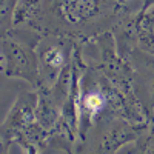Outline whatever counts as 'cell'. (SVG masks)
<instances>
[{"mask_svg": "<svg viewBox=\"0 0 154 154\" xmlns=\"http://www.w3.org/2000/svg\"><path fill=\"white\" fill-rule=\"evenodd\" d=\"M42 34L28 28H12L0 38V71L5 77L26 82L32 89L38 86L37 45Z\"/></svg>", "mask_w": 154, "mask_h": 154, "instance_id": "obj_3", "label": "cell"}, {"mask_svg": "<svg viewBox=\"0 0 154 154\" xmlns=\"http://www.w3.org/2000/svg\"><path fill=\"white\" fill-rule=\"evenodd\" d=\"M82 46L75 40L59 35H43L37 45L38 86H51L72 63L75 49ZM35 88V89H37Z\"/></svg>", "mask_w": 154, "mask_h": 154, "instance_id": "obj_5", "label": "cell"}, {"mask_svg": "<svg viewBox=\"0 0 154 154\" xmlns=\"http://www.w3.org/2000/svg\"><path fill=\"white\" fill-rule=\"evenodd\" d=\"M131 16L120 0H20L12 28H28L42 35L66 37L88 45Z\"/></svg>", "mask_w": 154, "mask_h": 154, "instance_id": "obj_1", "label": "cell"}, {"mask_svg": "<svg viewBox=\"0 0 154 154\" xmlns=\"http://www.w3.org/2000/svg\"><path fill=\"white\" fill-rule=\"evenodd\" d=\"M146 128L148 125H136L125 119L100 120L75 143L72 154H117L123 145L136 142Z\"/></svg>", "mask_w": 154, "mask_h": 154, "instance_id": "obj_4", "label": "cell"}, {"mask_svg": "<svg viewBox=\"0 0 154 154\" xmlns=\"http://www.w3.org/2000/svg\"><path fill=\"white\" fill-rule=\"evenodd\" d=\"M72 80V63L51 86L37 88V120L45 130H51L60 117L63 105L68 99Z\"/></svg>", "mask_w": 154, "mask_h": 154, "instance_id": "obj_7", "label": "cell"}, {"mask_svg": "<svg viewBox=\"0 0 154 154\" xmlns=\"http://www.w3.org/2000/svg\"><path fill=\"white\" fill-rule=\"evenodd\" d=\"M2 154L17 143L23 154H40L48 148V130L37 120V91H22L0 126Z\"/></svg>", "mask_w": 154, "mask_h": 154, "instance_id": "obj_2", "label": "cell"}, {"mask_svg": "<svg viewBox=\"0 0 154 154\" xmlns=\"http://www.w3.org/2000/svg\"><path fill=\"white\" fill-rule=\"evenodd\" d=\"M152 3H154V0H145L143 6H149V5H152Z\"/></svg>", "mask_w": 154, "mask_h": 154, "instance_id": "obj_11", "label": "cell"}, {"mask_svg": "<svg viewBox=\"0 0 154 154\" xmlns=\"http://www.w3.org/2000/svg\"><path fill=\"white\" fill-rule=\"evenodd\" d=\"M19 3L20 0H2V5H0V28H2V34L12 29L14 12Z\"/></svg>", "mask_w": 154, "mask_h": 154, "instance_id": "obj_10", "label": "cell"}, {"mask_svg": "<svg viewBox=\"0 0 154 154\" xmlns=\"http://www.w3.org/2000/svg\"><path fill=\"white\" fill-rule=\"evenodd\" d=\"M117 51L137 49L154 57V3L143 6L137 14L125 19L112 31Z\"/></svg>", "mask_w": 154, "mask_h": 154, "instance_id": "obj_6", "label": "cell"}, {"mask_svg": "<svg viewBox=\"0 0 154 154\" xmlns=\"http://www.w3.org/2000/svg\"><path fill=\"white\" fill-rule=\"evenodd\" d=\"M133 143L134 145L128 154H154V122L148 125V128Z\"/></svg>", "mask_w": 154, "mask_h": 154, "instance_id": "obj_9", "label": "cell"}, {"mask_svg": "<svg viewBox=\"0 0 154 154\" xmlns=\"http://www.w3.org/2000/svg\"><path fill=\"white\" fill-rule=\"evenodd\" d=\"M133 68L134 89L149 122H154V57L137 49L119 53Z\"/></svg>", "mask_w": 154, "mask_h": 154, "instance_id": "obj_8", "label": "cell"}]
</instances>
